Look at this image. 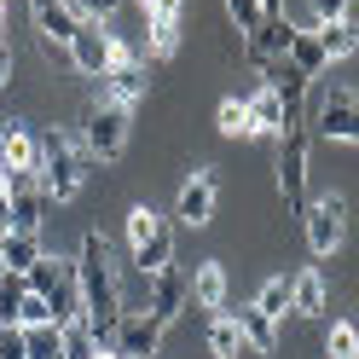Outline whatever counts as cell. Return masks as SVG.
I'll use <instances>...</instances> for the list:
<instances>
[{"label": "cell", "mask_w": 359, "mask_h": 359, "mask_svg": "<svg viewBox=\"0 0 359 359\" xmlns=\"http://www.w3.org/2000/svg\"><path fill=\"white\" fill-rule=\"evenodd\" d=\"M232 325H238V336H243V348H250V353H278V325L266 319L255 302L250 307H232Z\"/></svg>", "instance_id": "ac0fdd59"}, {"label": "cell", "mask_w": 359, "mask_h": 359, "mask_svg": "<svg viewBox=\"0 0 359 359\" xmlns=\"http://www.w3.org/2000/svg\"><path fill=\"white\" fill-rule=\"evenodd\" d=\"M145 53L163 64V58H174L180 53V24H145Z\"/></svg>", "instance_id": "f546056e"}, {"label": "cell", "mask_w": 359, "mask_h": 359, "mask_svg": "<svg viewBox=\"0 0 359 359\" xmlns=\"http://www.w3.org/2000/svg\"><path fill=\"white\" fill-rule=\"evenodd\" d=\"M215 203H220V174H215V168H191V180L180 186L174 220L197 232V226H209V220H215Z\"/></svg>", "instance_id": "9c48e42d"}, {"label": "cell", "mask_w": 359, "mask_h": 359, "mask_svg": "<svg viewBox=\"0 0 359 359\" xmlns=\"http://www.w3.org/2000/svg\"><path fill=\"white\" fill-rule=\"evenodd\" d=\"M104 81H110V104H122V110L145 99V81H151V76H145V58L133 53L122 35H116V47H110V76H104Z\"/></svg>", "instance_id": "30bf717a"}, {"label": "cell", "mask_w": 359, "mask_h": 359, "mask_svg": "<svg viewBox=\"0 0 359 359\" xmlns=\"http://www.w3.org/2000/svg\"><path fill=\"white\" fill-rule=\"evenodd\" d=\"M93 359H122V353H116V348H99V353H93Z\"/></svg>", "instance_id": "60d3db41"}, {"label": "cell", "mask_w": 359, "mask_h": 359, "mask_svg": "<svg viewBox=\"0 0 359 359\" xmlns=\"http://www.w3.org/2000/svg\"><path fill=\"white\" fill-rule=\"evenodd\" d=\"M24 284H29V296H41V302H47L53 325H70V319H81V284H76V261L41 255V261L29 266V273H24Z\"/></svg>", "instance_id": "3957f363"}, {"label": "cell", "mask_w": 359, "mask_h": 359, "mask_svg": "<svg viewBox=\"0 0 359 359\" xmlns=\"http://www.w3.org/2000/svg\"><path fill=\"white\" fill-rule=\"evenodd\" d=\"M353 359H359V353H353Z\"/></svg>", "instance_id": "7bdbcfd3"}, {"label": "cell", "mask_w": 359, "mask_h": 359, "mask_svg": "<svg viewBox=\"0 0 359 359\" xmlns=\"http://www.w3.org/2000/svg\"><path fill=\"white\" fill-rule=\"evenodd\" d=\"M29 12H35L41 41H47V47H64V53H70V41H76V29H81V18L70 12V0H29Z\"/></svg>", "instance_id": "9a60e30c"}, {"label": "cell", "mask_w": 359, "mask_h": 359, "mask_svg": "<svg viewBox=\"0 0 359 359\" xmlns=\"http://www.w3.org/2000/svg\"><path fill=\"white\" fill-rule=\"evenodd\" d=\"M313 35H319L325 58H353V53H359V29H353V18H330V24H319Z\"/></svg>", "instance_id": "603a6c76"}, {"label": "cell", "mask_w": 359, "mask_h": 359, "mask_svg": "<svg viewBox=\"0 0 359 359\" xmlns=\"http://www.w3.org/2000/svg\"><path fill=\"white\" fill-rule=\"evenodd\" d=\"M191 302L197 307H226V266L220 261H203L191 273Z\"/></svg>", "instance_id": "44dd1931"}, {"label": "cell", "mask_w": 359, "mask_h": 359, "mask_svg": "<svg viewBox=\"0 0 359 359\" xmlns=\"http://www.w3.org/2000/svg\"><path fill=\"white\" fill-rule=\"evenodd\" d=\"M290 41H296V24H290L284 12H266L261 24L243 35V53H250L261 70H273V64H284V58H290Z\"/></svg>", "instance_id": "8fae6325"}, {"label": "cell", "mask_w": 359, "mask_h": 359, "mask_svg": "<svg viewBox=\"0 0 359 359\" xmlns=\"http://www.w3.org/2000/svg\"><path fill=\"white\" fill-rule=\"evenodd\" d=\"M209 353H215V359H238V353H250V348H243V336H238V325H232V313H220V319L209 325Z\"/></svg>", "instance_id": "83f0119b"}, {"label": "cell", "mask_w": 359, "mask_h": 359, "mask_svg": "<svg viewBox=\"0 0 359 359\" xmlns=\"http://www.w3.org/2000/svg\"><path fill=\"white\" fill-rule=\"evenodd\" d=\"M76 140H81V151H87V163H116V156L128 151V110L110 104V99L93 104Z\"/></svg>", "instance_id": "5b68a950"}, {"label": "cell", "mask_w": 359, "mask_h": 359, "mask_svg": "<svg viewBox=\"0 0 359 359\" xmlns=\"http://www.w3.org/2000/svg\"><path fill=\"white\" fill-rule=\"evenodd\" d=\"M76 284H81V325L93 330L99 348H116V325H122V284H116V261H110V243L99 232L81 238L76 255Z\"/></svg>", "instance_id": "6da1fadb"}, {"label": "cell", "mask_w": 359, "mask_h": 359, "mask_svg": "<svg viewBox=\"0 0 359 359\" xmlns=\"http://www.w3.org/2000/svg\"><path fill=\"white\" fill-rule=\"evenodd\" d=\"M278 191H284V209L290 215H302L313 203V191H307V133H284L278 140Z\"/></svg>", "instance_id": "52a82bcc"}, {"label": "cell", "mask_w": 359, "mask_h": 359, "mask_svg": "<svg viewBox=\"0 0 359 359\" xmlns=\"http://www.w3.org/2000/svg\"><path fill=\"white\" fill-rule=\"evenodd\" d=\"M215 128L226 133V140H255V122H250V104H243V99H220Z\"/></svg>", "instance_id": "d4e9b609"}, {"label": "cell", "mask_w": 359, "mask_h": 359, "mask_svg": "<svg viewBox=\"0 0 359 359\" xmlns=\"http://www.w3.org/2000/svg\"><path fill=\"white\" fill-rule=\"evenodd\" d=\"M255 307L278 325L284 313H290V278H266V284H261V296H255Z\"/></svg>", "instance_id": "f1b7e54d"}, {"label": "cell", "mask_w": 359, "mask_h": 359, "mask_svg": "<svg viewBox=\"0 0 359 359\" xmlns=\"http://www.w3.org/2000/svg\"><path fill=\"white\" fill-rule=\"evenodd\" d=\"M359 353V330L348 325V319H336L330 330H325V359H353Z\"/></svg>", "instance_id": "4dcf8cb0"}, {"label": "cell", "mask_w": 359, "mask_h": 359, "mask_svg": "<svg viewBox=\"0 0 359 359\" xmlns=\"http://www.w3.org/2000/svg\"><path fill=\"white\" fill-rule=\"evenodd\" d=\"M0 168L6 174H35L41 168V140L29 128H6L0 133Z\"/></svg>", "instance_id": "e0dca14e"}, {"label": "cell", "mask_w": 359, "mask_h": 359, "mask_svg": "<svg viewBox=\"0 0 359 359\" xmlns=\"http://www.w3.org/2000/svg\"><path fill=\"white\" fill-rule=\"evenodd\" d=\"M290 313H302V319H325V278L319 266H302L296 278H290Z\"/></svg>", "instance_id": "d6986e66"}, {"label": "cell", "mask_w": 359, "mask_h": 359, "mask_svg": "<svg viewBox=\"0 0 359 359\" xmlns=\"http://www.w3.org/2000/svg\"><path fill=\"white\" fill-rule=\"evenodd\" d=\"M156 342H163V325L151 313H122V325H116V353L122 359H151Z\"/></svg>", "instance_id": "2e32d148"}, {"label": "cell", "mask_w": 359, "mask_h": 359, "mask_svg": "<svg viewBox=\"0 0 359 359\" xmlns=\"http://www.w3.org/2000/svg\"><path fill=\"white\" fill-rule=\"evenodd\" d=\"M302 220H307V250H313V255H336V250H342V232H348V203H342L336 191L313 197V203L302 209Z\"/></svg>", "instance_id": "8992f818"}, {"label": "cell", "mask_w": 359, "mask_h": 359, "mask_svg": "<svg viewBox=\"0 0 359 359\" xmlns=\"http://www.w3.org/2000/svg\"><path fill=\"white\" fill-rule=\"evenodd\" d=\"M29 359H64V325H24Z\"/></svg>", "instance_id": "484cf974"}, {"label": "cell", "mask_w": 359, "mask_h": 359, "mask_svg": "<svg viewBox=\"0 0 359 359\" xmlns=\"http://www.w3.org/2000/svg\"><path fill=\"white\" fill-rule=\"evenodd\" d=\"M35 180L47 186V203H70V197H81L87 151H81L76 133H64V128L41 133V168H35Z\"/></svg>", "instance_id": "7a4b0ae2"}, {"label": "cell", "mask_w": 359, "mask_h": 359, "mask_svg": "<svg viewBox=\"0 0 359 359\" xmlns=\"http://www.w3.org/2000/svg\"><path fill=\"white\" fill-rule=\"evenodd\" d=\"M186 302H191V278L180 273V266H168V273L151 278V319L163 325V330L180 319V313H186Z\"/></svg>", "instance_id": "5bb4252c"}, {"label": "cell", "mask_w": 359, "mask_h": 359, "mask_svg": "<svg viewBox=\"0 0 359 359\" xmlns=\"http://www.w3.org/2000/svg\"><path fill=\"white\" fill-rule=\"evenodd\" d=\"M243 104H250L255 140H284V110H278V93H273V87H255Z\"/></svg>", "instance_id": "ffe728a7"}, {"label": "cell", "mask_w": 359, "mask_h": 359, "mask_svg": "<svg viewBox=\"0 0 359 359\" xmlns=\"http://www.w3.org/2000/svg\"><path fill=\"white\" fill-rule=\"evenodd\" d=\"M0 232H12V203H6V168H0Z\"/></svg>", "instance_id": "74e56055"}, {"label": "cell", "mask_w": 359, "mask_h": 359, "mask_svg": "<svg viewBox=\"0 0 359 359\" xmlns=\"http://www.w3.org/2000/svg\"><path fill=\"white\" fill-rule=\"evenodd\" d=\"M313 6V18H319V24H330V18H348V0H307Z\"/></svg>", "instance_id": "8d00e7d4"}, {"label": "cell", "mask_w": 359, "mask_h": 359, "mask_svg": "<svg viewBox=\"0 0 359 359\" xmlns=\"http://www.w3.org/2000/svg\"><path fill=\"white\" fill-rule=\"evenodd\" d=\"M93 353H99L93 330H87L81 319H70V325H64V359H93Z\"/></svg>", "instance_id": "1f68e13d"}, {"label": "cell", "mask_w": 359, "mask_h": 359, "mask_svg": "<svg viewBox=\"0 0 359 359\" xmlns=\"http://www.w3.org/2000/svg\"><path fill=\"white\" fill-rule=\"evenodd\" d=\"M0 359H29V342H24V325H0Z\"/></svg>", "instance_id": "836d02e7"}, {"label": "cell", "mask_w": 359, "mask_h": 359, "mask_svg": "<svg viewBox=\"0 0 359 359\" xmlns=\"http://www.w3.org/2000/svg\"><path fill=\"white\" fill-rule=\"evenodd\" d=\"M151 24H180V12H186V0H140Z\"/></svg>", "instance_id": "e575fe53"}, {"label": "cell", "mask_w": 359, "mask_h": 359, "mask_svg": "<svg viewBox=\"0 0 359 359\" xmlns=\"http://www.w3.org/2000/svg\"><path fill=\"white\" fill-rule=\"evenodd\" d=\"M128 255L140 266V278H156L174 266V232L163 226V215L156 209H128Z\"/></svg>", "instance_id": "277c9868"}, {"label": "cell", "mask_w": 359, "mask_h": 359, "mask_svg": "<svg viewBox=\"0 0 359 359\" xmlns=\"http://www.w3.org/2000/svg\"><path fill=\"white\" fill-rule=\"evenodd\" d=\"M24 296H29L24 273H6V266H0V325H18V313H24Z\"/></svg>", "instance_id": "4316f807"}, {"label": "cell", "mask_w": 359, "mask_h": 359, "mask_svg": "<svg viewBox=\"0 0 359 359\" xmlns=\"http://www.w3.org/2000/svg\"><path fill=\"white\" fill-rule=\"evenodd\" d=\"M266 12H284V0H261V18H266Z\"/></svg>", "instance_id": "ab89813d"}, {"label": "cell", "mask_w": 359, "mask_h": 359, "mask_svg": "<svg viewBox=\"0 0 359 359\" xmlns=\"http://www.w3.org/2000/svg\"><path fill=\"white\" fill-rule=\"evenodd\" d=\"M226 12H232V29L238 35H250L261 24V0H226Z\"/></svg>", "instance_id": "d6a6232c"}, {"label": "cell", "mask_w": 359, "mask_h": 359, "mask_svg": "<svg viewBox=\"0 0 359 359\" xmlns=\"http://www.w3.org/2000/svg\"><path fill=\"white\" fill-rule=\"evenodd\" d=\"M110 47H116V29H99L93 18H81V29L70 41V64L81 76H110Z\"/></svg>", "instance_id": "4fadbf2b"}, {"label": "cell", "mask_w": 359, "mask_h": 359, "mask_svg": "<svg viewBox=\"0 0 359 359\" xmlns=\"http://www.w3.org/2000/svg\"><path fill=\"white\" fill-rule=\"evenodd\" d=\"M35 261H41V238L35 232H6L0 238V266H6V273H29Z\"/></svg>", "instance_id": "7402d4cb"}, {"label": "cell", "mask_w": 359, "mask_h": 359, "mask_svg": "<svg viewBox=\"0 0 359 359\" xmlns=\"http://www.w3.org/2000/svg\"><path fill=\"white\" fill-rule=\"evenodd\" d=\"M6 81H12V47L0 41V93H6Z\"/></svg>", "instance_id": "f35d334b"}, {"label": "cell", "mask_w": 359, "mask_h": 359, "mask_svg": "<svg viewBox=\"0 0 359 359\" xmlns=\"http://www.w3.org/2000/svg\"><path fill=\"white\" fill-rule=\"evenodd\" d=\"M116 6H122V0H70V12H76V18H93V24H99V18H110Z\"/></svg>", "instance_id": "d590c367"}, {"label": "cell", "mask_w": 359, "mask_h": 359, "mask_svg": "<svg viewBox=\"0 0 359 359\" xmlns=\"http://www.w3.org/2000/svg\"><path fill=\"white\" fill-rule=\"evenodd\" d=\"M6 203H12V232H35L47 220V186L35 174H6Z\"/></svg>", "instance_id": "7c38bea8"}, {"label": "cell", "mask_w": 359, "mask_h": 359, "mask_svg": "<svg viewBox=\"0 0 359 359\" xmlns=\"http://www.w3.org/2000/svg\"><path fill=\"white\" fill-rule=\"evenodd\" d=\"M0 29H6V0H0Z\"/></svg>", "instance_id": "b9f144b4"}, {"label": "cell", "mask_w": 359, "mask_h": 359, "mask_svg": "<svg viewBox=\"0 0 359 359\" xmlns=\"http://www.w3.org/2000/svg\"><path fill=\"white\" fill-rule=\"evenodd\" d=\"M313 133L319 140H336V145H359V93L348 87H330L313 110Z\"/></svg>", "instance_id": "ba28073f"}, {"label": "cell", "mask_w": 359, "mask_h": 359, "mask_svg": "<svg viewBox=\"0 0 359 359\" xmlns=\"http://www.w3.org/2000/svg\"><path fill=\"white\" fill-rule=\"evenodd\" d=\"M290 64H296V70H302L307 81H313V76H319L325 64H330V58H325V47H319V35H313V29H296V41H290Z\"/></svg>", "instance_id": "cb8c5ba5"}]
</instances>
